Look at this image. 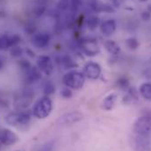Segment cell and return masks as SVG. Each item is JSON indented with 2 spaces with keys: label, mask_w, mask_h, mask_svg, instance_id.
<instances>
[{
  "label": "cell",
  "mask_w": 151,
  "mask_h": 151,
  "mask_svg": "<svg viewBox=\"0 0 151 151\" xmlns=\"http://www.w3.org/2000/svg\"><path fill=\"white\" fill-rule=\"evenodd\" d=\"M118 84H119L121 88L127 89V88L128 87V81H127L126 78L122 77V78H120V79L118 81Z\"/></svg>",
  "instance_id": "83f0119b"
},
{
  "label": "cell",
  "mask_w": 151,
  "mask_h": 151,
  "mask_svg": "<svg viewBox=\"0 0 151 151\" xmlns=\"http://www.w3.org/2000/svg\"><path fill=\"white\" fill-rule=\"evenodd\" d=\"M20 40V38L18 35H4L0 36V50L7 49L11 47H15Z\"/></svg>",
  "instance_id": "7c38bea8"
},
{
  "label": "cell",
  "mask_w": 151,
  "mask_h": 151,
  "mask_svg": "<svg viewBox=\"0 0 151 151\" xmlns=\"http://www.w3.org/2000/svg\"><path fill=\"white\" fill-rule=\"evenodd\" d=\"M69 5H70L69 0H60L58 2L57 7L60 11H65L66 9H68Z\"/></svg>",
  "instance_id": "603a6c76"
},
{
  "label": "cell",
  "mask_w": 151,
  "mask_h": 151,
  "mask_svg": "<svg viewBox=\"0 0 151 151\" xmlns=\"http://www.w3.org/2000/svg\"><path fill=\"white\" fill-rule=\"evenodd\" d=\"M117 100V95L115 93H111L109 94L104 100L102 103V107L106 110V111H110L112 110L115 105V102Z\"/></svg>",
  "instance_id": "2e32d148"
},
{
  "label": "cell",
  "mask_w": 151,
  "mask_h": 151,
  "mask_svg": "<svg viewBox=\"0 0 151 151\" xmlns=\"http://www.w3.org/2000/svg\"><path fill=\"white\" fill-rule=\"evenodd\" d=\"M46 10V4L43 1H39L37 2L35 5H34V8L32 10V12L33 14L35 16V17H40L44 12Z\"/></svg>",
  "instance_id": "d6986e66"
},
{
  "label": "cell",
  "mask_w": 151,
  "mask_h": 151,
  "mask_svg": "<svg viewBox=\"0 0 151 151\" xmlns=\"http://www.w3.org/2000/svg\"><path fill=\"white\" fill-rule=\"evenodd\" d=\"M55 86L54 85L53 82L51 81H47L44 83V86H43V91L44 93L48 96V95H51L55 92Z\"/></svg>",
  "instance_id": "ffe728a7"
},
{
  "label": "cell",
  "mask_w": 151,
  "mask_h": 151,
  "mask_svg": "<svg viewBox=\"0 0 151 151\" xmlns=\"http://www.w3.org/2000/svg\"><path fill=\"white\" fill-rule=\"evenodd\" d=\"M3 66H4V63H3V62H2V60L0 59V70L3 68Z\"/></svg>",
  "instance_id": "f1b7e54d"
},
{
  "label": "cell",
  "mask_w": 151,
  "mask_h": 151,
  "mask_svg": "<svg viewBox=\"0 0 151 151\" xmlns=\"http://www.w3.org/2000/svg\"><path fill=\"white\" fill-rule=\"evenodd\" d=\"M50 41L49 35L46 33H40L35 35L32 38V43L35 47L38 48H44L46 47Z\"/></svg>",
  "instance_id": "5bb4252c"
},
{
  "label": "cell",
  "mask_w": 151,
  "mask_h": 151,
  "mask_svg": "<svg viewBox=\"0 0 151 151\" xmlns=\"http://www.w3.org/2000/svg\"><path fill=\"white\" fill-rule=\"evenodd\" d=\"M11 55H12V56H14V57H18V56H19V55H22V50H21L19 47H12V49L11 50Z\"/></svg>",
  "instance_id": "484cf974"
},
{
  "label": "cell",
  "mask_w": 151,
  "mask_h": 151,
  "mask_svg": "<svg viewBox=\"0 0 151 151\" xmlns=\"http://www.w3.org/2000/svg\"><path fill=\"white\" fill-rule=\"evenodd\" d=\"M85 81V76L79 71L72 70L66 73L63 77V83L65 87H68L72 90L81 89Z\"/></svg>",
  "instance_id": "7a4b0ae2"
},
{
  "label": "cell",
  "mask_w": 151,
  "mask_h": 151,
  "mask_svg": "<svg viewBox=\"0 0 151 151\" xmlns=\"http://www.w3.org/2000/svg\"><path fill=\"white\" fill-rule=\"evenodd\" d=\"M101 33L104 36H111L116 30V22L113 19H109L101 24Z\"/></svg>",
  "instance_id": "9a60e30c"
},
{
  "label": "cell",
  "mask_w": 151,
  "mask_h": 151,
  "mask_svg": "<svg viewBox=\"0 0 151 151\" xmlns=\"http://www.w3.org/2000/svg\"><path fill=\"white\" fill-rule=\"evenodd\" d=\"M141 1H146V0H141Z\"/></svg>",
  "instance_id": "f546056e"
},
{
  "label": "cell",
  "mask_w": 151,
  "mask_h": 151,
  "mask_svg": "<svg viewBox=\"0 0 151 151\" xmlns=\"http://www.w3.org/2000/svg\"><path fill=\"white\" fill-rule=\"evenodd\" d=\"M127 45L131 49H136L139 47V42L135 38H129L127 40Z\"/></svg>",
  "instance_id": "7402d4cb"
},
{
  "label": "cell",
  "mask_w": 151,
  "mask_h": 151,
  "mask_svg": "<svg viewBox=\"0 0 151 151\" xmlns=\"http://www.w3.org/2000/svg\"><path fill=\"white\" fill-rule=\"evenodd\" d=\"M53 109V103L51 99L45 95L40 98L35 103L33 107V114L37 119H45L49 116Z\"/></svg>",
  "instance_id": "6da1fadb"
},
{
  "label": "cell",
  "mask_w": 151,
  "mask_h": 151,
  "mask_svg": "<svg viewBox=\"0 0 151 151\" xmlns=\"http://www.w3.org/2000/svg\"><path fill=\"white\" fill-rule=\"evenodd\" d=\"M31 119V116L28 112L27 111H21L17 113H11L5 116V122L10 125L16 127H26L29 124Z\"/></svg>",
  "instance_id": "3957f363"
},
{
  "label": "cell",
  "mask_w": 151,
  "mask_h": 151,
  "mask_svg": "<svg viewBox=\"0 0 151 151\" xmlns=\"http://www.w3.org/2000/svg\"><path fill=\"white\" fill-rule=\"evenodd\" d=\"M83 119V114L79 111H72L64 113L59 117L57 119V123L62 126L72 125L81 121Z\"/></svg>",
  "instance_id": "8992f818"
},
{
  "label": "cell",
  "mask_w": 151,
  "mask_h": 151,
  "mask_svg": "<svg viewBox=\"0 0 151 151\" xmlns=\"http://www.w3.org/2000/svg\"><path fill=\"white\" fill-rule=\"evenodd\" d=\"M134 131L135 134L140 135H150L151 133V118L148 116H143L139 118L134 125Z\"/></svg>",
  "instance_id": "277c9868"
},
{
  "label": "cell",
  "mask_w": 151,
  "mask_h": 151,
  "mask_svg": "<svg viewBox=\"0 0 151 151\" xmlns=\"http://www.w3.org/2000/svg\"><path fill=\"white\" fill-rule=\"evenodd\" d=\"M86 24L90 29H95L99 25V19L96 16H91L90 18H88Z\"/></svg>",
  "instance_id": "44dd1931"
},
{
  "label": "cell",
  "mask_w": 151,
  "mask_h": 151,
  "mask_svg": "<svg viewBox=\"0 0 151 151\" xmlns=\"http://www.w3.org/2000/svg\"><path fill=\"white\" fill-rule=\"evenodd\" d=\"M33 101V94L30 93L28 91H23L20 95L17 96L14 99V107L21 112L26 111L28 106L32 104Z\"/></svg>",
  "instance_id": "5b68a950"
},
{
  "label": "cell",
  "mask_w": 151,
  "mask_h": 151,
  "mask_svg": "<svg viewBox=\"0 0 151 151\" xmlns=\"http://www.w3.org/2000/svg\"><path fill=\"white\" fill-rule=\"evenodd\" d=\"M139 91L141 93V95L148 99L151 100V83H142L140 88H139Z\"/></svg>",
  "instance_id": "ac0fdd59"
},
{
  "label": "cell",
  "mask_w": 151,
  "mask_h": 151,
  "mask_svg": "<svg viewBox=\"0 0 151 151\" xmlns=\"http://www.w3.org/2000/svg\"><path fill=\"white\" fill-rule=\"evenodd\" d=\"M70 5L74 10H77L82 5V0H70Z\"/></svg>",
  "instance_id": "4316f807"
},
{
  "label": "cell",
  "mask_w": 151,
  "mask_h": 151,
  "mask_svg": "<svg viewBox=\"0 0 151 151\" xmlns=\"http://www.w3.org/2000/svg\"><path fill=\"white\" fill-rule=\"evenodd\" d=\"M18 135L10 129H3L0 131V142L5 146L14 145L19 142Z\"/></svg>",
  "instance_id": "30bf717a"
},
{
  "label": "cell",
  "mask_w": 151,
  "mask_h": 151,
  "mask_svg": "<svg viewBox=\"0 0 151 151\" xmlns=\"http://www.w3.org/2000/svg\"><path fill=\"white\" fill-rule=\"evenodd\" d=\"M83 73L84 76L91 80H96L101 75V67L95 62H89L84 66Z\"/></svg>",
  "instance_id": "9c48e42d"
},
{
  "label": "cell",
  "mask_w": 151,
  "mask_h": 151,
  "mask_svg": "<svg viewBox=\"0 0 151 151\" xmlns=\"http://www.w3.org/2000/svg\"><path fill=\"white\" fill-rule=\"evenodd\" d=\"M61 95H62L63 98H65V99H69V98H71L72 92H71V91L70 90V88L65 87V88H63V89L61 91Z\"/></svg>",
  "instance_id": "d4e9b609"
},
{
  "label": "cell",
  "mask_w": 151,
  "mask_h": 151,
  "mask_svg": "<svg viewBox=\"0 0 151 151\" xmlns=\"http://www.w3.org/2000/svg\"><path fill=\"white\" fill-rule=\"evenodd\" d=\"M37 68L46 76H51L54 71V63L47 55H40L37 59Z\"/></svg>",
  "instance_id": "52a82bcc"
},
{
  "label": "cell",
  "mask_w": 151,
  "mask_h": 151,
  "mask_svg": "<svg viewBox=\"0 0 151 151\" xmlns=\"http://www.w3.org/2000/svg\"><path fill=\"white\" fill-rule=\"evenodd\" d=\"M105 47L107 50V52L113 55H118L120 53V47L113 40H107L105 43Z\"/></svg>",
  "instance_id": "e0dca14e"
},
{
  "label": "cell",
  "mask_w": 151,
  "mask_h": 151,
  "mask_svg": "<svg viewBox=\"0 0 151 151\" xmlns=\"http://www.w3.org/2000/svg\"><path fill=\"white\" fill-rule=\"evenodd\" d=\"M54 146H55V142H47L46 144H44L39 150V151H53Z\"/></svg>",
  "instance_id": "cb8c5ba5"
},
{
  "label": "cell",
  "mask_w": 151,
  "mask_h": 151,
  "mask_svg": "<svg viewBox=\"0 0 151 151\" xmlns=\"http://www.w3.org/2000/svg\"><path fill=\"white\" fill-rule=\"evenodd\" d=\"M23 72H24L25 81L28 83L36 82L40 78V75H41V72L40 71V70L37 67H35V66L33 67L32 65L23 70Z\"/></svg>",
  "instance_id": "4fadbf2b"
},
{
  "label": "cell",
  "mask_w": 151,
  "mask_h": 151,
  "mask_svg": "<svg viewBox=\"0 0 151 151\" xmlns=\"http://www.w3.org/2000/svg\"><path fill=\"white\" fill-rule=\"evenodd\" d=\"M134 150L151 151V142L149 136L135 134L134 139Z\"/></svg>",
  "instance_id": "ba28073f"
},
{
  "label": "cell",
  "mask_w": 151,
  "mask_h": 151,
  "mask_svg": "<svg viewBox=\"0 0 151 151\" xmlns=\"http://www.w3.org/2000/svg\"><path fill=\"white\" fill-rule=\"evenodd\" d=\"M81 47L83 51V53L89 56H94L97 55L99 52V47L98 43L95 40H83L81 43Z\"/></svg>",
  "instance_id": "8fae6325"
}]
</instances>
